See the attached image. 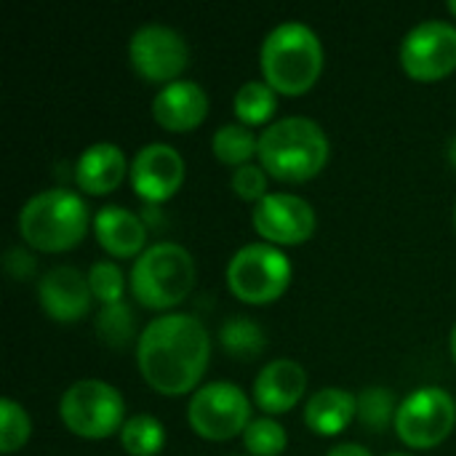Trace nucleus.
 I'll return each instance as SVG.
<instances>
[{
  "label": "nucleus",
  "instance_id": "nucleus-1",
  "mask_svg": "<svg viewBox=\"0 0 456 456\" xmlns=\"http://www.w3.org/2000/svg\"><path fill=\"white\" fill-rule=\"evenodd\" d=\"M211 337L187 313H168L144 326L136 342V363L147 385L163 395L190 393L206 374Z\"/></svg>",
  "mask_w": 456,
  "mask_h": 456
},
{
  "label": "nucleus",
  "instance_id": "nucleus-2",
  "mask_svg": "<svg viewBox=\"0 0 456 456\" xmlns=\"http://www.w3.org/2000/svg\"><path fill=\"white\" fill-rule=\"evenodd\" d=\"M259 166L281 182H307L329 160V136L313 118L289 115L259 134Z\"/></svg>",
  "mask_w": 456,
  "mask_h": 456
},
{
  "label": "nucleus",
  "instance_id": "nucleus-3",
  "mask_svg": "<svg viewBox=\"0 0 456 456\" xmlns=\"http://www.w3.org/2000/svg\"><path fill=\"white\" fill-rule=\"evenodd\" d=\"M262 72L273 91L299 96L315 86L323 72V45L305 21L273 27L262 43Z\"/></svg>",
  "mask_w": 456,
  "mask_h": 456
},
{
  "label": "nucleus",
  "instance_id": "nucleus-4",
  "mask_svg": "<svg viewBox=\"0 0 456 456\" xmlns=\"http://www.w3.org/2000/svg\"><path fill=\"white\" fill-rule=\"evenodd\" d=\"M88 227L86 200L64 187L32 195L19 214L21 238L37 251H67L83 240Z\"/></svg>",
  "mask_w": 456,
  "mask_h": 456
},
{
  "label": "nucleus",
  "instance_id": "nucleus-5",
  "mask_svg": "<svg viewBox=\"0 0 456 456\" xmlns=\"http://www.w3.org/2000/svg\"><path fill=\"white\" fill-rule=\"evenodd\" d=\"M195 286L192 254L171 240L152 243L136 256L131 270V294L150 310H171L190 297Z\"/></svg>",
  "mask_w": 456,
  "mask_h": 456
},
{
  "label": "nucleus",
  "instance_id": "nucleus-6",
  "mask_svg": "<svg viewBox=\"0 0 456 456\" xmlns=\"http://www.w3.org/2000/svg\"><path fill=\"white\" fill-rule=\"evenodd\" d=\"M64 428L80 438H107L126 425L123 395L102 379H80L69 385L59 401Z\"/></svg>",
  "mask_w": 456,
  "mask_h": 456
},
{
  "label": "nucleus",
  "instance_id": "nucleus-7",
  "mask_svg": "<svg viewBox=\"0 0 456 456\" xmlns=\"http://www.w3.org/2000/svg\"><path fill=\"white\" fill-rule=\"evenodd\" d=\"M291 281L289 256L273 243H248L227 265L230 291L248 305L275 302Z\"/></svg>",
  "mask_w": 456,
  "mask_h": 456
},
{
  "label": "nucleus",
  "instance_id": "nucleus-8",
  "mask_svg": "<svg viewBox=\"0 0 456 456\" xmlns=\"http://www.w3.org/2000/svg\"><path fill=\"white\" fill-rule=\"evenodd\" d=\"M187 419L208 441H230L251 425V403L232 382H208L195 390Z\"/></svg>",
  "mask_w": 456,
  "mask_h": 456
},
{
  "label": "nucleus",
  "instance_id": "nucleus-9",
  "mask_svg": "<svg viewBox=\"0 0 456 456\" xmlns=\"http://www.w3.org/2000/svg\"><path fill=\"white\" fill-rule=\"evenodd\" d=\"M454 422V398L441 387H422L398 406L395 433L411 449H433L452 436Z\"/></svg>",
  "mask_w": 456,
  "mask_h": 456
},
{
  "label": "nucleus",
  "instance_id": "nucleus-10",
  "mask_svg": "<svg viewBox=\"0 0 456 456\" xmlns=\"http://www.w3.org/2000/svg\"><path fill=\"white\" fill-rule=\"evenodd\" d=\"M401 67L417 80H441L456 69V27L428 19L411 27L401 43Z\"/></svg>",
  "mask_w": 456,
  "mask_h": 456
},
{
  "label": "nucleus",
  "instance_id": "nucleus-11",
  "mask_svg": "<svg viewBox=\"0 0 456 456\" xmlns=\"http://www.w3.org/2000/svg\"><path fill=\"white\" fill-rule=\"evenodd\" d=\"M131 67L152 83H174L176 75L187 67L190 48L184 37L166 24H144L131 35L128 43Z\"/></svg>",
  "mask_w": 456,
  "mask_h": 456
},
{
  "label": "nucleus",
  "instance_id": "nucleus-12",
  "mask_svg": "<svg viewBox=\"0 0 456 456\" xmlns=\"http://www.w3.org/2000/svg\"><path fill=\"white\" fill-rule=\"evenodd\" d=\"M251 222L256 232L273 246H297L315 232L313 206L305 198L289 192H270L254 203Z\"/></svg>",
  "mask_w": 456,
  "mask_h": 456
},
{
  "label": "nucleus",
  "instance_id": "nucleus-13",
  "mask_svg": "<svg viewBox=\"0 0 456 456\" xmlns=\"http://www.w3.org/2000/svg\"><path fill=\"white\" fill-rule=\"evenodd\" d=\"M184 182L182 155L163 142L144 144L131 160V184L144 203L168 200Z\"/></svg>",
  "mask_w": 456,
  "mask_h": 456
},
{
  "label": "nucleus",
  "instance_id": "nucleus-14",
  "mask_svg": "<svg viewBox=\"0 0 456 456\" xmlns=\"http://www.w3.org/2000/svg\"><path fill=\"white\" fill-rule=\"evenodd\" d=\"M37 299H40V307L53 321L75 323L88 313L94 294L88 286V275H83L80 270H75L69 265H59L40 278Z\"/></svg>",
  "mask_w": 456,
  "mask_h": 456
},
{
  "label": "nucleus",
  "instance_id": "nucleus-15",
  "mask_svg": "<svg viewBox=\"0 0 456 456\" xmlns=\"http://www.w3.org/2000/svg\"><path fill=\"white\" fill-rule=\"evenodd\" d=\"M208 112V96L195 80H174L152 99V115L166 131H192Z\"/></svg>",
  "mask_w": 456,
  "mask_h": 456
},
{
  "label": "nucleus",
  "instance_id": "nucleus-16",
  "mask_svg": "<svg viewBox=\"0 0 456 456\" xmlns=\"http://www.w3.org/2000/svg\"><path fill=\"white\" fill-rule=\"evenodd\" d=\"M305 387H307L305 369L291 358H278L256 374L254 401L267 414H283L299 403V398L305 395Z\"/></svg>",
  "mask_w": 456,
  "mask_h": 456
},
{
  "label": "nucleus",
  "instance_id": "nucleus-17",
  "mask_svg": "<svg viewBox=\"0 0 456 456\" xmlns=\"http://www.w3.org/2000/svg\"><path fill=\"white\" fill-rule=\"evenodd\" d=\"M94 232H96L99 246L112 256L128 259V256H142L147 251L144 222L123 206L99 208V214L94 216Z\"/></svg>",
  "mask_w": 456,
  "mask_h": 456
},
{
  "label": "nucleus",
  "instance_id": "nucleus-18",
  "mask_svg": "<svg viewBox=\"0 0 456 456\" xmlns=\"http://www.w3.org/2000/svg\"><path fill=\"white\" fill-rule=\"evenodd\" d=\"M77 187L88 195H107L126 179V155L112 142H96L75 163Z\"/></svg>",
  "mask_w": 456,
  "mask_h": 456
},
{
  "label": "nucleus",
  "instance_id": "nucleus-19",
  "mask_svg": "<svg viewBox=\"0 0 456 456\" xmlns=\"http://www.w3.org/2000/svg\"><path fill=\"white\" fill-rule=\"evenodd\" d=\"M358 417V398L339 387L318 390L305 406V425L318 436H339Z\"/></svg>",
  "mask_w": 456,
  "mask_h": 456
},
{
  "label": "nucleus",
  "instance_id": "nucleus-20",
  "mask_svg": "<svg viewBox=\"0 0 456 456\" xmlns=\"http://www.w3.org/2000/svg\"><path fill=\"white\" fill-rule=\"evenodd\" d=\"M219 345L224 347L227 355H232L238 361H251V358L262 355V350L267 347V337L256 321H251L246 315H235L222 323Z\"/></svg>",
  "mask_w": 456,
  "mask_h": 456
},
{
  "label": "nucleus",
  "instance_id": "nucleus-21",
  "mask_svg": "<svg viewBox=\"0 0 456 456\" xmlns=\"http://www.w3.org/2000/svg\"><path fill=\"white\" fill-rule=\"evenodd\" d=\"M211 150H214V155H216L222 163L240 168V166H246V163L256 155L259 139H256V134H254L248 126H243V123H224V126L216 128V134H214V139H211Z\"/></svg>",
  "mask_w": 456,
  "mask_h": 456
},
{
  "label": "nucleus",
  "instance_id": "nucleus-22",
  "mask_svg": "<svg viewBox=\"0 0 456 456\" xmlns=\"http://www.w3.org/2000/svg\"><path fill=\"white\" fill-rule=\"evenodd\" d=\"M235 115L243 126L267 123L275 112V91L265 80H248L235 94Z\"/></svg>",
  "mask_w": 456,
  "mask_h": 456
},
{
  "label": "nucleus",
  "instance_id": "nucleus-23",
  "mask_svg": "<svg viewBox=\"0 0 456 456\" xmlns=\"http://www.w3.org/2000/svg\"><path fill=\"white\" fill-rule=\"evenodd\" d=\"M120 444L131 456H155L166 444V430L155 417L136 414L126 419L120 430Z\"/></svg>",
  "mask_w": 456,
  "mask_h": 456
},
{
  "label": "nucleus",
  "instance_id": "nucleus-24",
  "mask_svg": "<svg viewBox=\"0 0 456 456\" xmlns=\"http://www.w3.org/2000/svg\"><path fill=\"white\" fill-rule=\"evenodd\" d=\"M96 334L107 347H126L136 334L134 310L123 302L104 305L96 315Z\"/></svg>",
  "mask_w": 456,
  "mask_h": 456
},
{
  "label": "nucleus",
  "instance_id": "nucleus-25",
  "mask_svg": "<svg viewBox=\"0 0 456 456\" xmlns=\"http://www.w3.org/2000/svg\"><path fill=\"white\" fill-rule=\"evenodd\" d=\"M398 406L401 403H395V395L390 390L374 385V387H366L358 395V419L369 430H385L390 425V419L395 422Z\"/></svg>",
  "mask_w": 456,
  "mask_h": 456
},
{
  "label": "nucleus",
  "instance_id": "nucleus-26",
  "mask_svg": "<svg viewBox=\"0 0 456 456\" xmlns=\"http://www.w3.org/2000/svg\"><path fill=\"white\" fill-rule=\"evenodd\" d=\"M243 444L254 456H278L286 452L289 436L283 425L275 419H251V425L243 430Z\"/></svg>",
  "mask_w": 456,
  "mask_h": 456
},
{
  "label": "nucleus",
  "instance_id": "nucleus-27",
  "mask_svg": "<svg viewBox=\"0 0 456 456\" xmlns=\"http://www.w3.org/2000/svg\"><path fill=\"white\" fill-rule=\"evenodd\" d=\"M29 438V417L27 411L11 401L3 398L0 401V452L3 454H13L16 449H21Z\"/></svg>",
  "mask_w": 456,
  "mask_h": 456
},
{
  "label": "nucleus",
  "instance_id": "nucleus-28",
  "mask_svg": "<svg viewBox=\"0 0 456 456\" xmlns=\"http://www.w3.org/2000/svg\"><path fill=\"white\" fill-rule=\"evenodd\" d=\"M88 286H91V294L94 299L104 305H118L123 299V291H126V278H123V270L115 265V262H96L91 270H88Z\"/></svg>",
  "mask_w": 456,
  "mask_h": 456
},
{
  "label": "nucleus",
  "instance_id": "nucleus-29",
  "mask_svg": "<svg viewBox=\"0 0 456 456\" xmlns=\"http://www.w3.org/2000/svg\"><path fill=\"white\" fill-rule=\"evenodd\" d=\"M230 184H232L235 195H240L243 200L259 203L265 195H270L267 192V174H265L262 166H254V163H246V166L235 168Z\"/></svg>",
  "mask_w": 456,
  "mask_h": 456
},
{
  "label": "nucleus",
  "instance_id": "nucleus-30",
  "mask_svg": "<svg viewBox=\"0 0 456 456\" xmlns=\"http://www.w3.org/2000/svg\"><path fill=\"white\" fill-rule=\"evenodd\" d=\"M5 270L11 273V278L24 281V278H29L35 273V256L29 251H24V248H11L5 254Z\"/></svg>",
  "mask_w": 456,
  "mask_h": 456
},
{
  "label": "nucleus",
  "instance_id": "nucleus-31",
  "mask_svg": "<svg viewBox=\"0 0 456 456\" xmlns=\"http://www.w3.org/2000/svg\"><path fill=\"white\" fill-rule=\"evenodd\" d=\"M326 456H371L363 446H358V444H339V446H334V449H329Z\"/></svg>",
  "mask_w": 456,
  "mask_h": 456
},
{
  "label": "nucleus",
  "instance_id": "nucleus-32",
  "mask_svg": "<svg viewBox=\"0 0 456 456\" xmlns=\"http://www.w3.org/2000/svg\"><path fill=\"white\" fill-rule=\"evenodd\" d=\"M446 152H449V160L456 166V136L449 142V150H446Z\"/></svg>",
  "mask_w": 456,
  "mask_h": 456
},
{
  "label": "nucleus",
  "instance_id": "nucleus-33",
  "mask_svg": "<svg viewBox=\"0 0 456 456\" xmlns=\"http://www.w3.org/2000/svg\"><path fill=\"white\" fill-rule=\"evenodd\" d=\"M449 347H452V358H454V363H456V323H454V329H452V339H449Z\"/></svg>",
  "mask_w": 456,
  "mask_h": 456
},
{
  "label": "nucleus",
  "instance_id": "nucleus-34",
  "mask_svg": "<svg viewBox=\"0 0 456 456\" xmlns=\"http://www.w3.org/2000/svg\"><path fill=\"white\" fill-rule=\"evenodd\" d=\"M449 11H452V13L456 16V0H452V3H449Z\"/></svg>",
  "mask_w": 456,
  "mask_h": 456
},
{
  "label": "nucleus",
  "instance_id": "nucleus-35",
  "mask_svg": "<svg viewBox=\"0 0 456 456\" xmlns=\"http://www.w3.org/2000/svg\"><path fill=\"white\" fill-rule=\"evenodd\" d=\"M387 456H409V454H387Z\"/></svg>",
  "mask_w": 456,
  "mask_h": 456
},
{
  "label": "nucleus",
  "instance_id": "nucleus-36",
  "mask_svg": "<svg viewBox=\"0 0 456 456\" xmlns=\"http://www.w3.org/2000/svg\"><path fill=\"white\" fill-rule=\"evenodd\" d=\"M454 222H456V214H454Z\"/></svg>",
  "mask_w": 456,
  "mask_h": 456
}]
</instances>
